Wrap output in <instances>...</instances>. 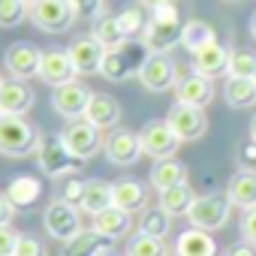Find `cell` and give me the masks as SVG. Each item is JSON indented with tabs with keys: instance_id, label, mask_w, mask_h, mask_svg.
<instances>
[{
	"instance_id": "44",
	"label": "cell",
	"mask_w": 256,
	"mask_h": 256,
	"mask_svg": "<svg viewBox=\"0 0 256 256\" xmlns=\"http://www.w3.org/2000/svg\"><path fill=\"white\" fill-rule=\"evenodd\" d=\"M226 256H256V250H253L250 244H244V241H241V244L229 247V250H226Z\"/></svg>"
},
{
	"instance_id": "26",
	"label": "cell",
	"mask_w": 256,
	"mask_h": 256,
	"mask_svg": "<svg viewBox=\"0 0 256 256\" xmlns=\"http://www.w3.org/2000/svg\"><path fill=\"white\" fill-rule=\"evenodd\" d=\"M108 247H112L108 238H102V235L94 232V229H82L76 238L64 241L60 256H106V253H112Z\"/></svg>"
},
{
	"instance_id": "45",
	"label": "cell",
	"mask_w": 256,
	"mask_h": 256,
	"mask_svg": "<svg viewBox=\"0 0 256 256\" xmlns=\"http://www.w3.org/2000/svg\"><path fill=\"white\" fill-rule=\"evenodd\" d=\"M139 6H145L151 12V10H160V6H175V0H139Z\"/></svg>"
},
{
	"instance_id": "22",
	"label": "cell",
	"mask_w": 256,
	"mask_h": 256,
	"mask_svg": "<svg viewBox=\"0 0 256 256\" xmlns=\"http://www.w3.org/2000/svg\"><path fill=\"white\" fill-rule=\"evenodd\" d=\"M190 64H193V72H199V76H205V78H214V76L226 72L229 48H226L220 40H214V42L202 46L199 52H193V54H190Z\"/></svg>"
},
{
	"instance_id": "16",
	"label": "cell",
	"mask_w": 256,
	"mask_h": 256,
	"mask_svg": "<svg viewBox=\"0 0 256 256\" xmlns=\"http://www.w3.org/2000/svg\"><path fill=\"white\" fill-rule=\"evenodd\" d=\"M34 88L22 78H4L0 84V114H12V118H24L34 108Z\"/></svg>"
},
{
	"instance_id": "27",
	"label": "cell",
	"mask_w": 256,
	"mask_h": 256,
	"mask_svg": "<svg viewBox=\"0 0 256 256\" xmlns=\"http://www.w3.org/2000/svg\"><path fill=\"white\" fill-rule=\"evenodd\" d=\"M178 184H187V166L175 157L169 160H154V169H151V187L157 193L169 190V187H178Z\"/></svg>"
},
{
	"instance_id": "42",
	"label": "cell",
	"mask_w": 256,
	"mask_h": 256,
	"mask_svg": "<svg viewBox=\"0 0 256 256\" xmlns=\"http://www.w3.org/2000/svg\"><path fill=\"white\" fill-rule=\"evenodd\" d=\"M70 4L78 10V16H84V18H96V16H102L106 10H102V0H70Z\"/></svg>"
},
{
	"instance_id": "36",
	"label": "cell",
	"mask_w": 256,
	"mask_h": 256,
	"mask_svg": "<svg viewBox=\"0 0 256 256\" xmlns=\"http://www.w3.org/2000/svg\"><path fill=\"white\" fill-rule=\"evenodd\" d=\"M118 24H120V30H124L126 40H133L136 34L145 30V24H148V10H145V6H126L124 12H118Z\"/></svg>"
},
{
	"instance_id": "23",
	"label": "cell",
	"mask_w": 256,
	"mask_h": 256,
	"mask_svg": "<svg viewBox=\"0 0 256 256\" xmlns=\"http://www.w3.org/2000/svg\"><path fill=\"white\" fill-rule=\"evenodd\" d=\"M90 229L100 232V235L108 238V241H118V238H124V235H130V229H133V214H126V211H120V208L112 205V208H106V211H100V214L94 217Z\"/></svg>"
},
{
	"instance_id": "35",
	"label": "cell",
	"mask_w": 256,
	"mask_h": 256,
	"mask_svg": "<svg viewBox=\"0 0 256 256\" xmlns=\"http://www.w3.org/2000/svg\"><path fill=\"white\" fill-rule=\"evenodd\" d=\"M256 72V54L247 48H235L229 52V64H226V78H253Z\"/></svg>"
},
{
	"instance_id": "12",
	"label": "cell",
	"mask_w": 256,
	"mask_h": 256,
	"mask_svg": "<svg viewBox=\"0 0 256 256\" xmlns=\"http://www.w3.org/2000/svg\"><path fill=\"white\" fill-rule=\"evenodd\" d=\"M90 96H94V90H88L82 82H70V84H60L52 90V108L66 120H78V118H84Z\"/></svg>"
},
{
	"instance_id": "31",
	"label": "cell",
	"mask_w": 256,
	"mask_h": 256,
	"mask_svg": "<svg viewBox=\"0 0 256 256\" xmlns=\"http://www.w3.org/2000/svg\"><path fill=\"white\" fill-rule=\"evenodd\" d=\"M90 34H94V40H96L102 48H112V46H118V42H124V40H126V36H124V30H120V24H118V16H112V12L96 16V18H94Z\"/></svg>"
},
{
	"instance_id": "7",
	"label": "cell",
	"mask_w": 256,
	"mask_h": 256,
	"mask_svg": "<svg viewBox=\"0 0 256 256\" xmlns=\"http://www.w3.org/2000/svg\"><path fill=\"white\" fill-rule=\"evenodd\" d=\"M42 226H46V232L52 238L70 241L84 229L82 226V208H76V205H70L64 199H54V202H48V208L42 214Z\"/></svg>"
},
{
	"instance_id": "29",
	"label": "cell",
	"mask_w": 256,
	"mask_h": 256,
	"mask_svg": "<svg viewBox=\"0 0 256 256\" xmlns=\"http://www.w3.org/2000/svg\"><path fill=\"white\" fill-rule=\"evenodd\" d=\"M223 100L232 108H250V106H256V82L253 78H226Z\"/></svg>"
},
{
	"instance_id": "34",
	"label": "cell",
	"mask_w": 256,
	"mask_h": 256,
	"mask_svg": "<svg viewBox=\"0 0 256 256\" xmlns=\"http://www.w3.org/2000/svg\"><path fill=\"white\" fill-rule=\"evenodd\" d=\"M124 256H172L169 244L163 238H151V235H133L126 241V253Z\"/></svg>"
},
{
	"instance_id": "30",
	"label": "cell",
	"mask_w": 256,
	"mask_h": 256,
	"mask_svg": "<svg viewBox=\"0 0 256 256\" xmlns=\"http://www.w3.org/2000/svg\"><path fill=\"white\" fill-rule=\"evenodd\" d=\"M193 199H196L193 187H190V184H178V187H169V190L160 193V208H163L169 217H181V214L190 211Z\"/></svg>"
},
{
	"instance_id": "13",
	"label": "cell",
	"mask_w": 256,
	"mask_h": 256,
	"mask_svg": "<svg viewBox=\"0 0 256 256\" xmlns=\"http://www.w3.org/2000/svg\"><path fill=\"white\" fill-rule=\"evenodd\" d=\"M40 64H42V52L34 42H12L4 54V66L10 72V78H34L40 76Z\"/></svg>"
},
{
	"instance_id": "20",
	"label": "cell",
	"mask_w": 256,
	"mask_h": 256,
	"mask_svg": "<svg viewBox=\"0 0 256 256\" xmlns=\"http://www.w3.org/2000/svg\"><path fill=\"white\" fill-rule=\"evenodd\" d=\"M172 256H220V247H217V241H214L211 232L190 226V229L178 232Z\"/></svg>"
},
{
	"instance_id": "46",
	"label": "cell",
	"mask_w": 256,
	"mask_h": 256,
	"mask_svg": "<svg viewBox=\"0 0 256 256\" xmlns=\"http://www.w3.org/2000/svg\"><path fill=\"white\" fill-rule=\"evenodd\" d=\"M250 142H253V145H256V118H253V120H250Z\"/></svg>"
},
{
	"instance_id": "6",
	"label": "cell",
	"mask_w": 256,
	"mask_h": 256,
	"mask_svg": "<svg viewBox=\"0 0 256 256\" xmlns=\"http://www.w3.org/2000/svg\"><path fill=\"white\" fill-rule=\"evenodd\" d=\"M58 139L64 142V148L72 154V157H78V160H90L100 148H102V130H96V126L90 124V120H84V118H78V120H70L64 130L58 133Z\"/></svg>"
},
{
	"instance_id": "3",
	"label": "cell",
	"mask_w": 256,
	"mask_h": 256,
	"mask_svg": "<svg viewBox=\"0 0 256 256\" xmlns=\"http://www.w3.org/2000/svg\"><path fill=\"white\" fill-rule=\"evenodd\" d=\"M42 139L46 136L40 133V126H34L30 120L0 114V154L4 157H30L34 151H40Z\"/></svg>"
},
{
	"instance_id": "28",
	"label": "cell",
	"mask_w": 256,
	"mask_h": 256,
	"mask_svg": "<svg viewBox=\"0 0 256 256\" xmlns=\"http://www.w3.org/2000/svg\"><path fill=\"white\" fill-rule=\"evenodd\" d=\"M78 208L84 214H90V217H96L100 211L112 208V184H106L102 178H90L88 187H84V199H82Z\"/></svg>"
},
{
	"instance_id": "15",
	"label": "cell",
	"mask_w": 256,
	"mask_h": 256,
	"mask_svg": "<svg viewBox=\"0 0 256 256\" xmlns=\"http://www.w3.org/2000/svg\"><path fill=\"white\" fill-rule=\"evenodd\" d=\"M66 54L76 66L78 76H94L102 70V58H106V48L94 40V34H82L76 36L70 46H66Z\"/></svg>"
},
{
	"instance_id": "4",
	"label": "cell",
	"mask_w": 256,
	"mask_h": 256,
	"mask_svg": "<svg viewBox=\"0 0 256 256\" xmlns=\"http://www.w3.org/2000/svg\"><path fill=\"white\" fill-rule=\"evenodd\" d=\"M229 214H232V202L226 199V193H208V196H196L190 211L184 214L190 220V226L196 229H205V232H217L229 223Z\"/></svg>"
},
{
	"instance_id": "9",
	"label": "cell",
	"mask_w": 256,
	"mask_h": 256,
	"mask_svg": "<svg viewBox=\"0 0 256 256\" xmlns=\"http://www.w3.org/2000/svg\"><path fill=\"white\" fill-rule=\"evenodd\" d=\"M139 142H142V154L154 157V160H169L175 157L181 139L172 133L169 120H148L139 130Z\"/></svg>"
},
{
	"instance_id": "18",
	"label": "cell",
	"mask_w": 256,
	"mask_h": 256,
	"mask_svg": "<svg viewBox=\"0 0 256 256\" xmlns=\"http://www.w3.org/2000/svg\"><path fill=\"white\" fill-rule=\"evenodd\" d=\"M112 205L126 214H142L148 208V187L136 178H120L112 184Z\"/></svg>"
},
{
	"instance_id": "14",
	"label": "cell",
	"mask_w": 256,
	"mask_h": 256,
	"mask_svg": "<svg viewBox=\"0 0 256 256\" xmlns=\"http://www.w3.org/2000/svg\"><path fill=\"white\" fill-rule=\"evenodd\" d=\"M102 151H106V160L112 166H133L142 157L139 133H133V130H112L106 136V142H102Z\"/></svg>"
},
{
	"instance_id": "2",
	"label": "cell",
	"mask_w": 256,
	"mask_h": 256,
	"mask_svg": "<svg viewBox=\"0 0 256 256\" xmlns=\"http://www.w3.org/2000/svg\"><path fill=\"white\" fill-rule=\"evenodd\" d=\"M181 16L178 6H160L148 12V24L142 30V42L151 48V54H169L175 46H181Z\"/></svg>"
},
{
	"instance_id": "40",
	"label": "cell",
	"mask_w": 256,
	"mask_h": 256,
	"mask_svg": "<svg viewBox=\"0 0 256 256\" xmlns=\"http://www.w3.org/2000/svg\"><path fill=\"white\" fill-rule=\"evenodd\" d=\"M241 238H244V244L256 247V208L241 214Z\"/></svg>"
},
{
	"instance_id": "51",
	"label": "cell",
	"mask_w": 256,
	"mask_h": 256,
	"mask_svg": "<svg viewBox=\"0 0 256 256\" xmlns=\"http://www.w3.org/2000/svg\"><path fill=\"white\" fill-rule=\"evenodd\" d=\"M0 84H4V78H0Z\"/></svg>"
},
{
	"instance_id": "5",
	"label": "cell",
	"mask_w": 256,
	"mask_h": 256,
	"mask_svg": "<svg viewBox=\"0 0 256 256\" xmlns=\"http://www.w3.org/2000/svg\"><path fill=\"white\" fill-rule=\"evenodd\" d=\"M36 30H46V34H64L76 24L78 18V10L70 4V0H36L30 6V16Z\"/></svg>"
},
{
	"instance_id": "33",
	"label": "cell",
	"mask_w": 256,
	"mask_h": 256,
	"mask_svg": "<svg viewBox=\"0 0 256 256\" xmlns=\"http://www.w3.org/2000/svg\"><path fill=\"white\" fill-rule=\"evenodd\" d=\"M139 232L151 235V238H166L172 232V217L157 205V208H145L139 217Z\"/></svg>"
},
{
	"instance_id": "49",
	"label": "cell",
	"mask_w": 256,
	"mask_h": 256,
	"mask_svg": "<svg viewBox=\"0 0 256 256\" xmlns=\"http://www.w3.org/2000/svg\"><path fill=\"white\" fill-rule=\"evenodd\" d=\"M106 256H118V253H106Z\"/></svg>"
},
{
	"instance_id": "24",
	"label": "cell",
	"mask_w": 256,
	"mask_h": 256,
	"mask_svg": "<svg viewBox=\"0 0 256 256\" xmlns=\"http://www.w3.org/2000/svg\"><path fill=\"white\" fill-rule=\"evenodd\" d=\"M226 199L241 208V211H250L256 208V172L253 169H241L229 178L226 184Z\"/></svg>"
},
{
	"instance_id": "19",
	"label": "cell",
	"mask_w": 256,
	"mask_h": 256,
	"mask_svg": "<svg viewBox=\"0 0 256 256\" xmlns=\"http://www.w3.org/2000/svg\"><path fill=\"white\" fill-rule=\"evenodd\" d=\"M175 100L181 106H196V108H205L211 100H214V82L199 76V72H190V76H181L178 84H175Z\"/></svg>"
},
{
	"instance_id": "8",
	"label": "cell",
	"mask_w": 256,
	"mask_h": 256,
	"mask_svg": "<svg viewBox=\"0 0 256 256\" xmlns=\"http://www.w3.org/2000/svg\"><path fill=\"white\" fill-rule=\"evenodd\" d=\"M36 166H40V172L48 175V178H64V175H76L78 166H82V160L72 157V154L64 148V142L54 136V139H42V145H40V151H36Z\"/></svg>"
},
{
	"instance_id": "1",
	"label": "cell",
	"mask_w": 256,
	"mask_h": 256,
	"mask_svg": "<svg viewBox=\"0 0 256 256\" xmlns=\"http://www.w3.org/2000/svg\"><path fill=\"white\" fill-rule=\"evenodd\" d=\"M151 58V48L142 42V40H124L112 48H106V58H102V70L100 76L106 82H126L130 76H139L145 60Z\"/></svg>"
},
{
	"instance_id": "39",
	"label": "cell",
	"mask_w": 256,
	"mask_h": 256,
	"mask_svg": "<svg viewBox=\"0 0 256 256\" xmlns=\"http://www.w3.org/2000/svg\"><path fill=\"white\" fill-rule=\"evenodd\" d=\"M12 256H48V250H46V244L36 235H22Z\"/></svg>"
},
{
	"instance_id": "37",
	"label": "cell",
	"mask_w": 256,
	"mask_h": 256,
	"mask_svg": "<svg viewBox=\"0 0 256 256\" xmlns=\"http://www.w3.org/2000/svg\"><path fill=\"white\" fill-rule=\"evenodd\" d=\"M28 16H30V6L24 0H0V28L4 30L18 28Z\"/></svg>"
},
{
	"instance_id": "41",
	"label": "cell",
	"mask_w": 256,
	"mask_h": 256,
	"mask_svg": "<svg viewBox=\"0 0 256 256\" xmlns=\"http://www.w3.org/2000/svg\"><path fill=\"white\" fill-rule=\"evenodd\" d=\"M18 232L10 229V226H0V256H12L16 247H18Z\"/></svg>"
},
{
	"instance_id": "21",
	"label": "cell",
	"mask_w": 256,
	"mask_h": 256,
	"mask_svg": "<svg viewBox=\"0 0 256 256\" xmlns=\"http://www.w3.org/2000/svg\"><path fill=\"white\" fill-rule=\"evenodd\" d=\"M4 193H6V199L12 202L16 211H30L42 199V184H40L36 175H16V178H10Z\"/></svg>"
},
{
	"instance_id": "43",
	"label": "cell",
	"mask_w": 256,
	"mask_h": 256,
	"mask_svg": "<svg viewBox=\"0 0 256 256\" xmlns=\"http://www.w3.org/2000/svg\"><path fill=\"white\" fill-rule=\"evenodd\" d=\"M12 217H16V208H12V202L6 199V193L0 190V226H10Z\"/></svg>"
},
{
	"instance_id": "11",
	"label": "cell",
	"mask_w": 256,
	"mask_h": 256,
	"mask_svg": "<svg viewBox=\"0 0 256 256\" xmlns=\"http://www.w3.org/2000/svg\"><path fill=\"white\" fill-rule=\"evenodd\" d=\"M178 64L169 58V54H151L139 72V82L145 84V90L151 94H166L169 88L178 84Z\"/></svg>"
},
{
	"instance_id": "48",
	"label": "cell",
	"mask_w": 256,
	"mask_h": 256,
	"mask_svg": "<svg viewBox=\"0 0 256 256\" xmlns=\"http://www.w3.org/2000/svg\"><path fill=\"white\" fill-rule=\"evenodd\" d=\"M24 4H28V6H34V4H36V0H24Z\"/></svg>"
},
{
	"instance_id": "10",
	"label": "cell",
	"mask_w": 256,
	"mask_h": 256,
	"mask_svg": "<svg viewBox=\"0 0 256 256\" xmlns=\"http://www.w3.org/2000/svg\"><path fill=\"white\" fill-rule=\"evenodd\" d=\"M169 126H172V133L181 139V142H196L205 136L208 130V118H205V108H196V106H181L175 102L166 114Z\"/></svg>"
},
{
	"instance_id": "38",
	"label": "cell",
	"mask_w": 256,
	"mask_h": 256,
	"mask_svg": "<svg viewBox=\"0 0 256 256\" xmlns=\"http://www.w3.org/2000/svg\"><path fill=\"white\" fill-rule=\"evenodd\" d=\"M84 187H88V181L84 178H78V175H70L66 181H64V187H60V196L58 199H64V202H70V205H82V199H84Z\"/></svg>"
},
{
	"instance_id": "17",
	"label": "cell",
	"mask_w": 256,
	"mask_h": 256,
	"mask_svg": "<svg viewBox=\"0 0 256 256\" xmlns=\"http://www.w3.org/2000/svg\"><path fill=\"white\" fill-rule=\"evenodd\" d=\"M76 66L66 54V48H48L42 52V64H40V78L52 88H60V84H70L76 82Z\"/></svg>"
},
{
	"instance_id": "47",
	"label": "cell",
	"mask_w": 256,
	"mask_h": 256,
	"mask_svg": "<svg viewBox=\"0 0 256 256\" xmlns=\"http://www.w3.org/2000/svg\"><path fill=\"white\" fill-rule=\"evenodd\" d=\"M250 36H253V40H256V12H253V16H250Z\"/></svg>"
},
{
	"instance_id": "25",
	"label": "cell",
	"mask_w": 256,
	"mask_h": 256,
	"mask_svg": "<svg viewBox=\"0 0 256 256\" xmlns=\"http://www.w3.org/2000/svg\"><path fill=\"white\" fill-rule=\"evenodd\" d=\"M84 120H90L96 130H112L120 120V102L108 94H94L84 112Z\"/></svg>"
},
{
	"instance_id": "50",
	"label": "cell",
	"mask_w": 256,
	"mask_h": 256,
	"mask_svg": "<svg viewBox=\"0 0 256 256\" xmlns=\"http://www.w3.org/2000/svg\"><path fill=\"white\" fill-rule=\"evenodd\" d=\"M253 82H256V72H253Z\"/></svg>"
},
{
	"instance_id": "32",
	"label": "cell",
	"mask_w": 256,
	"mask_h": 256,
	"mask_svg": "<svg viewBox=\"0 0 256 256\" xmlns=\"http://www.w3.org/2000/svg\"><path fill=\"white\" fill-rule=\"evenodd\" d=\"M217 40V34H214V28L208 24V22H199V18H190L187 24H184V30H181V46L193 54V52H199L202 46H208V42H214Z\"/></svg>"
}]
</instances>
